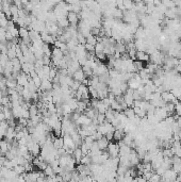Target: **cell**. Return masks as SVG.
Segmentation results:
<instances>
[{"instance_id":"obj_1","label":"cell","mask_w":181,"mask_h":182,"mask_svg":"<svg viewBox=\"0 0 181 182\" xmlns=\"http://www.w3.org/2000/svg\"><path fill=\"white\" fill-rule=\"evenodd\" d=\"M107 152H108V154H109V157H110V158H117V157L119 155V145H118V143H114V142L109 143Z\"/></svg>"},{"instance_id":"obj_2","label":"cell","mask_w":181,"mask_h":182,"mask_svg":"<svg viewBox=\"0 0 181 182\" xmlns=\"http://www.w3.org/2000/svg\"><path fill=\"white\" fill-rule=\"evenodd\" d=\"M43 171H33L31 173H26L24 174V178L26 182H38V179L42 176Z\"/></svg>"},{"instance_id":"obj_3","label":"cell","mask_w":181,"mask_h":182,"mask_svg":"<svg viewBox=\"0 0 181 182\" xmlns=\"http://www.w3.org/2000/svg\"><path fill=\"white\" fill-rule=\"evenodd\" d=\"M31 80V78H30V76L26 75V73H24L21 71V73L18 75V77L16 78V82H17L18 85H21V86L24 87H27L29 84V81Z\"/></svg>"},{"instance_id":"obj_4","label":"cell","mask_w":181,"mask_h":182,"mask_svg":"<svg viewBox=\"0 0 181 182\" xmlns=\"http://www.w3.org/2000/svg\"><path fill=\"white\" fill-rule=\"evenodd\" d=\"M79 14H76L74 12H68V15H67V20L69 22V26L71 27H78L79 24Z\"/></svg>"},{"instance_id":"obj_5","label":"cell","mask_w":181,"mask_h":182,"mask_svg":"<svg viewBox=\"0 0 181 182\" xmlns=\"http://www.w3.org/2000/svg\"><path fill=\"white\" fill-rule=\"evenodd\" d=\"M135 60L141 61V62H149L150 56L147 54V52H145V51H137Z\"/></svg>"},{"instance_id":"obj_6","label":"cell","mask_w":181,"mask_h":182,"mask_svg":"<svg viewBox=\"0 0 181 182\" xmlns=\"http://www.w3.org/2000/svg\"><path fill=\"white\" fill-rule=\"evenodd\" d=\"M52 82L49 79H45V80H42V85H41L40 89L42 92H50L52 91Z\"/></svg>"},{"instance_id":"obj_7","label":"cell","mask_w":181,"mask_h":182,"mask_svg":"<svg viewBox=\"0 0 181 182\" xmlns=\"http://www.w3.org/2000/svg\"><path fill=\"white\" fill-rule=\"evenodd\" d=\"M71 157L74 158V160L76 161V163L77 164H80V162H81L82 158H83V153H82L81 149L79 148V147H77V148L74 150L73 154H71Z\"/></svg>"},{"instance_id":"obj_8","label":"cell","mask_w":181,"mask_h":182,"mask_svg":"<svg viewBox=\"0 0 181 182\" xmlns=\"http://www.w3.org/2000/svg\"><path fill=\"white\" fill-rule=\"evenodd\" d=\"M85 75H84V73H83V70H82V68H80V69H78L77 71H75L74 73V75H73V79L75 81H78V82H80L81 83L82 81L85 79Z\"/></svg>"},{"instance_id":"obj_9","label":"cell","mask_w":181,"mask_h":182,"mask_svg":"<svg viewBox=\"0 0 181 182\" xmlns=\"http://www.w3.org/2000/svg\"><path fill=\"white\" fill-rule=\"evenodd\" d=\"M124 130H122V129H115V131L113 132V140H115L116 142H120V141H123V138H124L125 134H124Z\"/></svg>"},{"instance_id":"obj_10","label":"cell","mask_w":181,"mask_h":182,"mask_svg":"<svg viewBox=\"0 0 181 182\" xmlns=\"http://www.w3.org/2000/svg\"><path fill=\"white\" fill-rule=\"evenodd\" d=\"M109 141L107 140L106 138H101L100 140H98L97 141V145H98V147H99V149L101 151H107V149H108V146H109Z\"/></svg>"},{"instance_id":"obj_11","label":"cell","mask_w":181,"mask_h":182,"mask_svg":"<svg viewBox=\"0 0 181 182\" xmlns=\"http://www.w3.org/2000/svg\"><path fill=\"white\" fill-rule=\"evenodd\" d=\"M53 147H54L57 150L64 147V138H63V136H61V138H55L54 140H53Z\"/></svg>"},{"instance_id":"obj_12","label":"cell","mask_w":181,"mask_h":182,"mask_svg":"<svg viewBox=\"0 0 181 182\" xmlns=\"http://www.w3.org/2000/svg\"><path fill=\"white\" fill-rule=\"evenodd\" d=\"M22 111H24V109L21 108V106H19V107H16V108H13L12 109V112H13V116L14 118H21L22 117Z\"/></svg>"},{"instance_id":"obj_13","label":"cell","mask_w":181,"mask_h":182,"mask_svg":"<svg viewBox=\"0 0 181 182\" xmlns=\"http://www.w3.org/2000/svg\"><path fill=\"white\" fill-rule=\"evenodd\" d=\"M115 113H116V112H114L112 109H110V108H109V109L107 110L106 113H104V115H106V120H107V122H112V120L115 118Z\"/></svg>"},{"instance_id":"obj_14","label":"cell","mask_w":181,"mask_h":182,"mask_svg":"<svg viewBox=\"0 0 181 182\" xmlns=\"http://www.w3.org/2000/svg\"><path fill=\"white\" fill-rule=\"evenodd\" d=\"M123 113L125 114V116H126L129 120L133 119V118L135 117V113H134V110H133V108H128V109L125 110Z\"/></svg>"},{"instance_id":"obj_15","label":"cell","mask_w":181,"mask_h":182,"mask_svg":"<svg viewBox=\"0 0 181 182\" xmlns=\"http://www.w3.org/2000/svg\"><path fill=\"white\" fill-rule=\"evenodd\" d=\"M16 85H17V82H16V79L14 78H8L7 79V87L10 89H15Z\"/></svg>"},{"instance_id":"obj_16","label":"cell","mask_w":181,"mask_h":182,"mask_svg":"<svg viewBox=\"0 0 181 182\" xmlns=\"http://www.w3.org/2000/svg\"><path fill=\"white\" fill-rule=\"evenodd\" d=\"M29 37V30L26 27L19 28V38L20 40H26Z\"/></svg>"},{"instance_id":"obj_17","label":"cell","mask_w":181,"mask_h":182,"mask_svg":"<svg viewBox=\"0 0 181 182\" xmlns=\"http://www.w3.org/2000/svg\"><path fill=\"white\" fill-rule=\"evenodd\" d=\"M80 164L86 165V166H90V165H92V157H90V154L83 155V158H82Z\"/></svg>"},{"instance_id":"obj_18","label":"cell","mask_w":181,"mask_h":182,"mask_svg":"<svg viewBox=\"0 0 181 182\" xmlns=\"http://www.w3.org/2000/svg\"><path fill=\"white\" fill-rule=\"evenodd\" d=\"M42 50L43 52H44L45 56L49 57V58H51V54H52V50H51L50 48V45L49 44H44V46L42 47Z\"/></svg>"},{"instance_id":"obj_19","label":"cell","mask_w":181,"mask_h":182,"mask_svg":"<svg viewBox=\"0 0 181 182\" xmlns=\"http://www.w3.org/2000/svg\"><path fill=\"white\" fill-rule=\"evenodd\" d=\"M14 171H15V174L17 176H22L24 174H26V171H25V167L21 166V165H17V166L14 167L13 169Z\"/></svg>"},{"instance_id":"obj_20","label":"cell","mask_w":181,"mask_h":182,"mask_svg":"<svg viewBox=\"0 0 181 182\" xmlns=\"http://www.w3.org/2000/svg\"><path fill=\"white\" fill-rule=\"evenodd\" d=\"M86 44H90V45H93V46H96V44H97V37L90 34V36H87V37H86Z\"/></svg>"},{"instance_id":"obj_21","label":"cell","mask_w":181,"mask_h":182,"mask_svg":"<svg viewBox=\"0 0 181 182\" xmlns=\"http://www.w3.org/2000/svg\"><path fill=\"white\" fill-rule=\"evenodd\" d=\"M133 66H134L137 73V71H141L142 69H144V64H143V62H141V61H137V60L133 61Z\"/></svg>"},{"instance_id":"obj_22","label":"cell","mask_w":181,"mask_h":182,"mask_svg":"<svg viewBox=\"0 0 181 182\" xmlns=\"http://www.w3.org/2000/svg\"><path fill=\"white\" fill-rule=\"evenodd\" d=\"M43 173L45 174V176H46V177H53V176L55 175V174H54V171H53V168L50 166V165H48V166H47V168L45 169V171H43Z\"/></svg>"},{"instance_id":"obj_23","label":"cell","mask_w":181,"mask_h":182,"mask_svg":"<svg viewBox=\"0 0 181 182\" xmlns=\"http://www.w3.org/2000/svg\"><path fill=\"white\" fill-rule=\"evenodd\" d=\"M95 58L97 59L98 61H100V62H101V61L107 60V58H108V57H107V54H104V51H101V52H95Z\"/></svg>"},{"instance_id":"obj_24","label":"cell","mask_w":181,"mask_h":182,"mask_svg":"<svg viewBox=\"0 0 181 182\" xmlns=\"http://www.w3.org/2000/svg\"><path fill=\"white\" fill-rule=\"evenodd\" d=\"M8 22H9V19H8L5 16H2V17H0V27L3 28V29L7 30L8 28Z\"/></svg>"},{"instance_id":"obj_25","label":"cell","mask_w":181,"mask_h":182,"mask_svg":"<svg viewBox=\"0 0 181 182\" xmlns=\"http://www.w3.org/2000/svg\"><path fill=\"white\" fill-rule=\"evenodd\" d=\"M147 181L148 182H160V181H161V176H159L158 174L153 173V176H151V177H150Z\"/></svg>"},{"instance_id":"obj_26","label":"cell","mask_w":181,"mask_h":182,"mask_svg":"<svg viewBox=\"0 0 181 182\" xmlns=\"http://www.w3.org/2000/svg\"><path fill=\"white\" fill-rule=\"evenodd\" d=\"M9 61H10V59L8 58L7 54H1V56H0V64H1L3 67H5V65L8 64V62H9Z\"/></svg>"},{"instance_id":"obj_27","label":"cell","mask_w":181,"mask_h":182,"mask_svg":"<svg viewBox=\"0 0 181 182\" xmlns=\"http://www.w3.org/2000/svg\"><path fill=\"white\" fill-rule=\"evenodd\" d=\"M96 119H97L98 125H101V124H104V122H107L106 115H104V114H98L97 117H96Z\"/></svg>"},{"instance_id":"obj_28","label":"cell","mask_w":181,"mask_h":182,"mask_svg":"<svg viewBox=\"0 0 181 182\" xmlns=\"http://www.w3.org/2000/svg\"><path fill=\"white\" fill-rule=\"evenodd\" d=\"M32 81H33V83L35 84V86L38 87V89H40L41 85H42V80L40 79V77H36L34 78V79H31Z\"/></svg>"},{"instance_id":"obj_29","label":"cell","mask_w":181,"mask_h":182,"mask_svg":"<svg viewBox=\"0 0 181 182\" xmlns=\"http://www.w3.org/2000/svg\"><path fill=\"white\" fill-rule=\"evenodd\" d=\"M42 60H43L44 65H48V66H50V65H51V58H49V57L44 56V58H43Z\"/></svg>"},{"instance_id":"obj_30","label":"cell","mask_w":181,"mask_h":182,"mask_svg":"<svg viewBox=\"0 0 181 182\" xmlns=\"http://www.w3.org/2000/svg\"><path fill=\"white\" fill-rule=\"evenodd\" d=\"M21 118H25V119H30V112H29V110H24V111H22V117Z\"/></svg>"},{"instance_id":"obj_31","label":"cell","mask_w":181,"mask_h":182,"mask_svg":"<svg viewBox=\"0 0 181 182\" xmlns=\"http://www.w3.org/2000/svg\"><path fill=\"white\" fill-rule=\"evenodd\" d=\"M137 182H148V181L143 176H140V177H137Z\"/></svg>"},{"instance_id":"obj_32","label":"cell","mask_w":181,"mask_h":182,"mask_svg":"<svg viewBox=\"0 0 181 182\" xmlns=\"http://www.w3.org/2000/svg\"><path fill=\"white\" fill-rule=\"evenodd\" d=\"M104 138H106L109 142H111V141L113 140V133H108L107 135H104Z\"/></svg>"},{"instance_id":"obj_33","label":"cell","mask_w":181,"mask_h":182,"mask_svg":"<svg viewBox=\"0 0 181 182\" xmlns=\"http://www.w3.org/2000/svg\"><path fill=\"white\" fill-rule=\"evenodd\" d=\"M3 120H7V119H5V113H3L2 111H0V122H3Z\"/></svg>"},{"instance_id":"obj_34","label":"cell","mask_w":181,"mask_h":182,"mask_svg":"<svg viewBox=\"0 0 181 182\" xmlns=\"http://www.w3.org/2000/svg\"><path fill=\"white\" fill-rule=\"evenodd\" d=\"M180 80H181V76H180Z\"/></svg>"}]
</instances>
